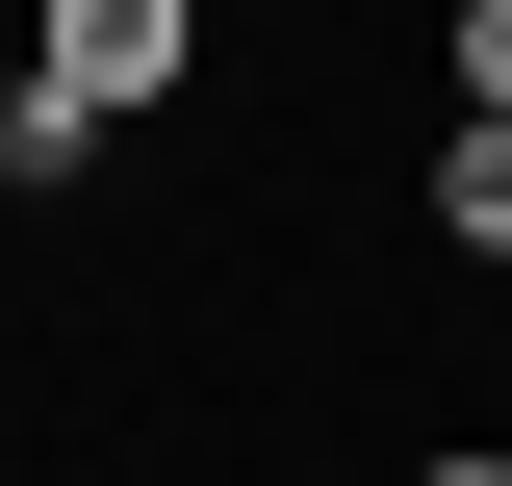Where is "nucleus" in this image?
Instances as JSON below:
<instances>
[{
  "mask_svg": "<svg viewBox=\"0 0 512 486\" xmlns=\"http://www.w3.org/2000/svg\"><path fill=\"white\" fill-rule=\"evenodd\" d=\"M180 52H205V0H52V52H26V77H52L77 128H128V103H154Z\"/></svg>",
  "mask_w": 512,
  "mask_h": 486,
  "instance_id": "1",
  "label": "nucleus"
},
{
  "mask_svg": "<svg viewBox=\"0 0 512 486\" xmlns=\"http://www.w3.org/2000/svg\"><path fill=\"white\" fill-rule=\"evenodd\" d=\"M436 231H461V256H512V128H487V103L436 128Z\"/></svg>",
  "mask_w": 512,
  "mask_h": 486,
  "instance_id": "2",
  "label": "nucleus"
},
{
  "mask_svg": "<svg viewBox=\"0 0 512 486\" xmlns=\"http://www.w3.org/2000/svg\"><path fill=\"white\" fill-rule=\"evenodd\" d=\"M461 103H487V128H512V0H461Z\"/></svg>",
  "mask_w": 512,
  "mask_h": 486,
  "instance_id": "3",
  "label": "nucleus"
},
{
  "mask_svg": "<svg viewBox=\"0 0 512 486\" xmlns=\"http://www.w3.org/2000/svg\"><path fill=\"white\" fill-rule=\"evenodd\" d=\"M410 486H512V461H487V435H461V461H410Z\"/></svg>",
  "mask_w": 512,
  "mask_h": 486,
  "instance_id": "4",
  "label": "nucleus"
}]
</instances>
